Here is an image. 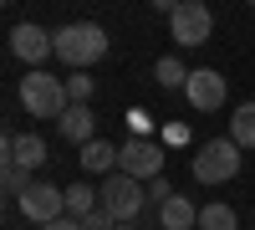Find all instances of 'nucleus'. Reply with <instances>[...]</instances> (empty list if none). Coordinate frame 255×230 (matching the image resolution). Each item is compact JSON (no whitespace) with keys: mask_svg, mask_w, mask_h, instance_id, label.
<instances>
[{"mask_svg":"<svg viewBox=\"0 0 255 230\" xmlns=\"http://www.w3.org/2000/svg\"><path fill=\"white\" fill-rule=\"evenodd\" d=\"M15 210L26 220H36V225H51V220L67 215V190H56V184H46V179H31V190L15 200Z\"/></svg>","mask_w":255,"mask_h":230,"instance_id":"0eeeda50","label":"nucleus"},{"mask_svg":"<svg viewBox=\"0 0 255 230\" xmlns=\"http://www.w3.org/2000/svg\"><path fill=\"white\" fill-rule=\"evenodd\" d=\"M46 159H51V149H46L41 133H5V159H0V164H15V169L36 174Z\"/></svg>","mask_w":255,"mask_h":230,"instance_id":"9d476101","label":"nucleus"},{"mask_svg":"<svg viewBox=\"0 0 255 230\" xmlns=\"http://www.w3.org/2000/svg\"><path fill=\"white\" fill-rule=\"evenodd\" d=\"M97 195H102V210H108L118 225H138V215L148 210V184L133 179V174H123V169L102 179Z\"/></svg>","mask_w":255,"mask_h":230,"instance_id":"7ed1b4c3","label":"nucleus"},{"mask_svg":"<svg viewBox=\"0 0 255 230\" xmlns=\"http://www.w3.org/2000/svg\"><path fill=\"white\" fill-rule=\"evenodd\" d=\"M10 56L26 61V72H36V67H46L56 56V41H51V31H41L36 20H20V26H10Z\"/></svg>","mask_w":255,"mask_h":230,"instance_id":"39448f33","label":"nucleus"},{"mask_svg":"<svg viewBox=\"0 0 255 230\" xmlns=\"http://www.w3.org/2000/svg\"><path fill=\"white\" fill-rule=\"evenodd\" d=\"M245 5H255V0H245Z\"/></svg>","mask_w":255,"mask_h":230,"instance_id":"393cba45","label":"nucleus"},{"mask_svg":"<svg viewBox=\"0 0 255 230\" xmlns=\"http://www.w3.org/2000/svg\"><path fill=\"white\" fill-rule=\"evenodd\" d=\"M230 179H240V143L225 133L194 154V184H230Z\"/></svg>","mask_w":255,"mask_h":230,"instance_id":"20e7f679","label":"nucleus"},{"mask_svg":"<svg viewBox=\"0 0 255 230\" xmlns=\"http://www.w3.org/2000/svg\"><path fill=\"white\" fill-rule=\"evenodd\" d=\"M230 138L240 143V149H255V102H240L235 118H230Z\"/></svg>","mask_w":255,"mask_h":230,"instance_id":"dca6fc26","label":"nucleus"},{"mask_svg":"<svg viewBox=\"0 0 255 230\" xmlns=\"http://www.w3.org/2000/svg\"><path fill=\"white\" fill-rule=\"evenodd\" d=\"M163 200H174V190H168V179H148V205H163Z\"/></svg>","mask_w":255,"mask_h":230,"instance_id":"aec40b11","label":"nucleus"},{"mask_svg":"<svg viewBox=\"0 0 255 230\" xmlns=\"http://www.w3.org/2000/svg\"><path fill=\"white\" fill-rule=\"evenodd\" d=\"M15 97H20V108H26L31 118H61V113L72 108V102H67V82H61V77H51L46 67H36V72H26V77H20Z\"/></svg>","mask_w":255,"mask_h":230,"instance_id":"f03ea898","label":"nucleus"},{"mask_svg":"<svg viewBox=\"0 0 255 230\" xmlns=\"http://www.w3.org/2000/svg\"><path fill=\"white\" fill-rule=\"evenodd\" d=\"M82 230H118V220H113L108 210H92L87 220H82Z\"/></svg>","mask_w":255,"mask_h":230,"instance_id":"412c9836","label":"nucleus"},{"mask_svg":"<svg viewBox=\"0 0 255 230\" xmlns=\"http://www.w3.org/2000/svg\"><path fill=\"white\" fill-rule=\"evenodd\" d=\"M184 97H189V108H194V113H220V108H225V77H220V72H209V67L189 72Z\"/></svg>","mask_w":255,"mask_h":230,"instance_id":"1a4fd4ad","label":"nucleus"},{"mask_svg":"<svg viewBox=\"0 0 255 230\" xmlns=\"http://www.w3.org/2000/svg\"><path fill=\"white\" fill-rule=\"evenodd\" d=\"M56 128H61V138H67V143L87 149V143L97 138V118H92V108H87V102H72V108L56 118Z\"/></svg>","mask_w":255,"mask_h":230,"instance_id":"9b49d317","label":"nucleus"},{"mask_svg":"<svg viewBox=\"0 0 255 230\" xmlns=\"http://www.w3.org/2000/svg\"><path fill=\"white\" fill-rule=\"evenodd\" d=\"M41 230H82V220H72V215H61V220H51V225H41Z\"/></svg>","mask_w":255,"mask_h":230,"instance_id":"4be33fe9","label":"nucleus"},{"mask_svg":"<svg viewBox=\"0 0 255 230\" xmlns=\"http://www.w3.org/2000/svg\"><path fill=\"white\" fill-rule=\"evenodd\" d=\"M158 225H163V230H199V210H194V200H184V195L163 200V205H158Z\"/></svg>","mask_w":255,"mask_h":230,"instance_id":"ddd939ff","label":"nucleus"},{"mask_svg":"<svg viewBox=\"0 0 255 230\" xmlns=\"http://www.w3.org/2000/svg\"><path fill=\"white\" fill-rule=\"evenodd\" d=\"M51 41H56V61L67 72H87L92 61L108 56V31L97 20H67L61 31H51Z\"/></svg>","mask_w":255,"mask_h":230,"instance_id":"f257e3e1","label":"nucleus"},{"mask_svg":"<svg viewBox=\"0 0 255 230\" xmlns=\"http://www.w3.org/2000/svg\"><path fill=\"white\" fill-rule=\"evenodd\" d=\"M118 159H123V149H113L108 138H92L87 149H82V174H118Z\"/></svg>","mask_w":255,"mask_h":230,"instance_id":"f8f14e48","label":"nucleus"},{"mask_svg":"<svg viewBox=\"0 0 255 230\" xmlns=\"http://www.w3.org/2000/svg\"><path fill=\"white\" fill-rule=\"evenodd\" d=\"M92 97V77L87 72H67V102H87Z\"/></svg>","mask_w":255,"mask_h":230,"instance_id":"6ab92c4d","label":"nucleus"},{"mask_svg":"<svg viewBox=\"0 0 255 230\" xmlns=\"http://www.w3.org/2000/svg\"><path fill=\"white\" fill-rule=\"evenodd\" d=\"M92 210H102V195L92 190V184H82V179L67 184V215H72V220H87Z\"/></svg>","mask_w":255,"mask_h":230,"instance_id":"4468645a","label":"nucleus"},{"mask_svg":"<svg viewBox=\"0 0 255 230\" xmlns=\"http://www.w3.org/2000/svg\"><path fill=\"white\" fill-rule=\"evenodd\" d=\"M240 225V215L230 210L225 200H209V205H199V230H235Z\"/></svg>","mask_w":255,"mask_h":230,"instance_id":"2eb2a0df","label":"nucleus"},{"mask_svg":"<svg viewBox=\"0 0 255 230\" xmlns=\"http://www.w3.org/2000/svg\"><path fill=\"white\" fill-rule=\"evenodd\" d=\"M168 31H174L179 46H204V41L215 36V15H209L204 0H184V5L168 15Z\"/></svg>","mask_w":255,"mask_h":230,"instance_id":"423d86ee","label":"nucleus"},{"mask_svg":"<svg viewBox=\"0 0 255 230\" xmlns=\"http://www.w3.org/2000/svg\"><path fill=\"white\" fill-rule=\"evenodd\" d=\"M118 230H138V225H118Z\"/></svg>","mask_w":255,"mask_h":230,"instance_id":"b1692460","label":"nucleus"},{"mask_svg":"<svg viewBox=\"0 0 255 230\" xmlns=\"http://www.w3.org/2000/svg\"><path fill=\"white\" fill-rule=\"evenodd\" d=\"M0 190H5V200H20V195L31 190V174L15 169V164H0Z\"/></svg>","mask_w":255,"mask_h":230,"instance_id":"a211bd4d","label":"nucleus"},{"mask_svg":"<svg viewBox=\"0 0 255 230\" xmlns=\"http://www.w3.org/2000/svg\"><path fill=\"white\" fill-rule=\"evenodd\" d=\"M118 149H123V159H118L123 174H133L143 184L163 174V143H153V138H128V143H118Z\"/></svg>","mask_w":255,"mask_h":230,"instance_id":"6e6552de","label":"nucleus"},{"mask_svg":"<svg viewBox=\"0 0 255 230\" xmlns=\"http://www.w3.org/2000/svg\"><path fill=\"white\" fill-rule=\"evenodd\" d=\"M153 82H158V87H168V92H184V82H189V67H184V61L179 56H158V67H153Z\"/></svg>","mask_w":255,"mask_h":230,"instance_id":"f3484780","label":"nucleus"},{"mask_svg":"<svg viewBox=\"0 0 255 230\" xmlns=\"http://www.w3.org/2000/svg\"><path fill=\"white\" fill-rule=\"evenodd\" d=\"M148 5H153V10H163V15H174V10L184 5V0H148Z\"/></svg>","mask_w":255,"mask_h":230,"instance_id":"5701e85b","label":"nucleus"}]
</instances>
